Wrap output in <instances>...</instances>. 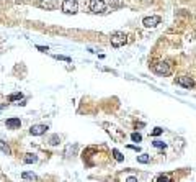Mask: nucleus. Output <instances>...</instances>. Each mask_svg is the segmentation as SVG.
I'll list each match as a JSON object with an SVG mask.
<instances>
[{
    "label": "nucleus",
    "instance_id": "obj_1",
    "mask_svg": "<svg viewBox=\"0 0 196 182\" xmlns=\"http://www.w3.org/2000/svg\"><path fill=\"white\" fill-rule=\"evenodd\" d=\"M62 12L67 13V15H74L79 12V3H77V0H64L61 5Z\"/></svg>",
    "mask_w": 196,
    "mask_h": 182
},
{
    "label": "nucleus",
    "instance_id": "obj_2",
    "mask_svg": "<svg viewBox=\"0 0 196 182\" xmlns=\"http://www.w3.org/2000/svg\"><path fill=\"white\" fill-rule=\"evenodd\" d=\"M128 43V36L123 31H116L111 35V46L113 48H121Z\"/></svg>",
    "mask_w": 196,
    "mask_h": 182
},
{
    "label": "nucleus",
    "instance_id": "obj_3",
    "mask_svg": "<svg viewBox=\"0 0 196 182\" xmlns=\"http://www.w3.org/2000/svg\"><path fill=\"white\" fill-rule=\"evenodd\" d=\"M88 8H90L92 13H105L106 3L103 2V0H90V3H88Z\"/></svg>",
    "mask_w": 196,
    "mask_h": 182
},
{
    "label": "nucleus",
    "instance_id": "obj_4",
    "mask_svg": "<svg viewBox=\"0 0 196 182\" xmlns=\"http://www.w3.org/2000/svg\"><path fill=\"white\" fill-rule=\"evenodd\" d=\"M154 72L158 74V76H168L170 72H172V67H170L168 62H157V64H154Z\"/></svg>",
    "mask_w": 196,
    "mask_h": 182
},
{
    "label": "nucleus",
    "instance_id": "obj_5",
    "mask_svg": "<svg viewBox=\"0 0 196 182\" xmlns=\"http://www.w3.org/2000/svg\"><path fill=\"white\" fill-rule=\"evenodd\" d=\"M175 84L182 85V87H185V89H193L194 87V80L191 79L190 76H178V77H175Z\"/></svg>",
    "mask_w": 196,
    "mask_h": 182
},
{
    "label": "nucleus",
    "instance_id": "obj_6",
    "mask_svg": "<svg viewBox=\"0 0 196 182\" xmlns=\"http://www.w3.org/2000/svg\"><path fill=\"white\" fill-rule=\"evenodd\" d=\"M160 21H162L160 17L152 15V17H146V18H144V20H142V25H144L146 28H155L158 23H160Z\"/></svg>",
    "mask_w": 196,
    "mask_h": 182
},
{
    "label": "nucleus",
    "instance_id": "obj_7",
    "mask_svg": "<svg viewBox=\"0 0 196 182\" xmlns=\"http://www.w3.org/2000/svg\"><path fill=\"white\" fill-rule=\"evenodd\" d=\"M38 7L43 8V10H56L59 7V3L56 2V0H39Z\"/></svg>",
    "mask_w": 196,
    "mask_h": 182
},
{
    "label": "nucleus",
    "instance_id": "obj_8",
    "mask_svg": "<svg viewBox=\"0 0 196 182\" xmlns=\"http://www.w3.org/2000/svg\"><path fill=\"white\" fill-rule=\"evenodd\" d=\"M47 130V125H33L31 128H29V133H31L33 136H41L46 133Z\"/></svg>",
    "mask_w": 196,
    "mask_h": 182
},
{
    "label": "nucleus",
    "instance_id": "obj_9",
    "mask_svg": "<svg viewBox=\"0 0 196 182\" xmlns=\"http://www.w3.org/2000/svg\"><path fill=\"white\" fill-rule=\"evenodd\" d=\"M5 125H7V128H10V130H17L21 126V121H20V118H8V120L5 121Z\"/></svg>",
    "mask_w": 196,
    "mask_h": 182
},
{
    "label": "nucleus",
    "instance_id": "obj_10",
    "mask_svg": "<svg viewBox=\"0 0 196 182\" xmlns=\"http://www.w3.org/2000/svg\"><path fill=\"white\" fill-rule=\"evenodd\" d=\"M0 149H2V153H5L7 156L12 154V149H10V146H8V144H7L3 140H0Z\"/></svg>",
    "mask_w": 196,
    "mask_h": 182
},
{
    "label": "nucleus",
    "instance_id": "obj_11",
    "mask_svg": "<svg viewBox=\"0 0 196 182\" xmlns=\"http://www.w3.org/2000/svg\"><path fill=\"white\" fill-rule=\"evenodd\" d=\"M36 161H38V156H36V154H31V153H29V154L25 156V162H26V164H35Z\"/></svg>",
    "mask_w": 196,
    "mask_h": 182
},
{
    "label": "nucleus",
    "instance_id": "obj_12",
    "mask_svg": "<svg viewBox=\"0 0 196 182\" xmlns=\"http://www.w3.org/2000/svg\"><path fill=\"white\" fill-rule=\"evenodd\" d=\"M21 177H23V180H36V174L33 172H23Z\"/></svg>",
    "mask_w": 196,
    "mask_h": 182
},
{
    "label": "nucleus",
    "instance_id": "obj_13",
    "mask_svg": "<svg viewBox=\"0 0 196 182\" xmlns=\"http://www.w3.org/2000/svg\"><path fill=\"white\" fill-rule=\"evenodd\" d=\"M137 161L140 164H147V162L150 161V156L149 154H140V156H137Z\"/></svg>",
    "mask_w": 196,
    "mask_h": 182
},
{
    "label": "nucleus",
    "instance_id": "obj_14",
    "mask_svg": "<svg viewBox=\"0 0 196 182\" xmlns=\"http://www.w3.org/2000/svg\"><path fill=\"white\" fill-rule=\"evenodd\" d=\"M155 182H172V179H170L168 176H164V174H160V176L155 177Z\"/></svg>",
    "mask_w": 196,
    "mask_h": 182
},
{
    "label": "nucleus",
    "instance_id": "obj_15",
    "mask_svg": "<svg viewBox=\"0 0 196 182\" xmlns=\"http://www.w3.org/2000/svg\"><path fill=\"white\" fill-rule=\"evenodd\" d=\"M111 153H113V156H114V159H116V161H119V162H121V161H123V159H124V156L121 154L118 149H113Z\"/></svg>",
    "mask_w": 196,
    "mask_h": 182
},
{
    "label": "nucleus",
    "instance_id": "obj_16",
    "mask_svg": "<svg viewBox=\"0 0 196 182\" xmlns=\"http://www.w3.org/2000/svg\"><path fill=\"white\" fill-rule=\"evenodd\" d=\"M53 58H54V59H59V61H65V62H70V61H72L69 56H62V54H54Z\"/></svg>",
    "mask_w": 196,
    "mask_h": 182
},
{
    "label": "nucleus",
    "instance_id": "obj_17",
    "mask_svg": "<svg viewBox=\"0 0 196 182\" xmlns=\"http://www.w3.org/2000/svg\"><path fill=\"white\" fill-rule=\"evenodd\" d=\"M131 140L134 141V143H140V141H142V136H140V133H132Z\"/></svg>",
    "mask_w": 196,
    "mask_h": 182
},
{
    "label": "nucleus",
    "instance_id": "obj_18",
    "mask_svg": "<svg viewBox=\"0 0 196 182\" xmlns=\"http://www.w3.org/2000/svg\"><path fill=\"white\" fill-rule=\"evenodd\" d=\"M152 144H154V146H155V148H158V149H164V148H165V146H167V144H165V143H164V141H160V140H155V141H154V143H152Z\"/></svg>",
    "mask_w": 196,
    "mask_h": 182
},
{
    "label": "nucleus",
    "instance_id": "obj_19",
    "mask_svg": "<svg viewBox=\"0 0 196 182\" xmlns=\"http://www.w3.org/2000/svg\"><path fill=\"white\" fill-rule=\"evenodd\" d=\"M61 141V138H59L57 135H54V136H51V140H49V144H53V146H56V144Z\"/></svg>",
    "mask_w": 196,
    "mask_h": 182
},
{
    "label": "nucleus",
    "instance_id": "obj_20",
    "mask_svg": "<svg viewBox=\"0 0 196 182\" xmlns=\"http://www.w3.org/2000/svg\"><path fill=\"white\" fill-rule=\"evenodd\" d=\"M8 99H10V102H13V100H21V99H23V95H21V94H12Z\"/></svg>",
    "mask_w": 196,
    "mask_h": 182
},
{
    "label": "nucleus",
    "instance_id": "obj_21",
    "mask_svg": "<svg viewBox=\"0 0 196 182\" xmlns=\"http://www.w3.org/2000/svg\"><path fill=\"white\" fill-rule=\"evenodd\" d=\"M162 131H164V130L157 126V128H154V130H152V133H150V135H152V136H158V135H162Z\"/></svg>",
    "mask_w": 196,
    "mask_h": 182
},
{
    "label": "nucleus",
    "instance_id": "obj_22",
    "mask_svg": "<svg viewBox=\"0 0 196 182\" xmlns=\"http://www.w3.org/2000/svg\"><path fill=\"white\" fill-rule=\"evenodd\" d=\"M36 49L41 51V53H47V51H49V48H47V46H39V44H36Z\"/></svg>",
    "mask_w": 196,
    "mask_h": 182
},
{
    "label": "nucleus",
    "instance_id": "obj_23",
    "mask_svg": "<svg viewBox=\"0 0 196 182\" xmlns=\"http://www.w3.org/2000/svg\"><path fill=\"white\" fill-rule=\"evenodd\" d=\"M126 182H137V177H134V176H129L128 179H126Z\"/></svg>",
    "mask_w": 196,
    "mask_h": 182
},
{
    "label": "nucleus",
    "instance_id": "obj_24",
    "mask_svg": "<svg viewBox=\"0 0 196 182\" xmlns=\"http://www.w3.org/2000/svg\"><path fill=\"white\" fill-rule=\"evenodd\" d=\"M128 148H129V149H134V151H137V153L140 151V148H139V146H132V144H129Z\"/></svg>",
    "mask_w": 196,
    "mask_h": 182
}]
</instances>
